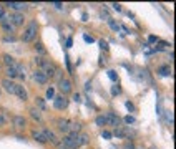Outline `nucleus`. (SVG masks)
<instances>
[{"label": "nucleus", "instance_id": "a211bd4d", "mask_svg": "<svg viewBox=\"0 0 176 149\" xmlns=\"http://www.w3.org/2000/svg\"><path fill=\"white\" fill-rule=\"evenodd\" d=\"M158 73L161 75V76H169L171 75V68H169V66H160V70H158Z\"/></svg>", "mask_w": 176, "mask_h": 149}, {"label": "nucleus", "instance_id": "20e7f679", "mask_svg": "<svg viewBox=\"0 0 176 149\" xmlns=\"http://www.w3.org/2000/svg\"><path fill=\"white\" fill-rule=\"evenodd\" d=\"M23 22H25V18H23V13H12L10 15V23H12V27H22L23 25Z\"/></svg>", "mask_w": 176, "mask_h": 149}, {"label": "nucleus", "instance_id": "a19ab883", "mask_svg": "<svg viewBox=\"0 0 176 149\" xmlns=\"http://www.w3.org/2000/svg\"><path fill=\"white\" fill-rule=\"evenodd\" d=\"M113 8H115L116 12H120L121 10V5H120V3H113Z\"/></svg>", "mask_w": 176, "mask_h": 149}, {"label": "nucleus", "instance_id": "4468645a", "mask_svg": "<svg viewBox=\"0 0 176 149\" xmlns=\"http://www.w3.org/2000/svg\"><path fill=\"white\" fill-rule=\"evenodd\" d=\"M43 136H45V139H47V141H52L53 144H57L58 142V139H57V136H55V134H53L52 131H50V129H43Z\"/></svg>", "mask_w": 176, "mask_h": 149}, {"label": "nucleus", "instance_id": "aec40b11", "mask_svg": "<svg viewBox=\"0 0 176 149\" xmlns=\"http://www.w3.org/2000/svg\"><path fill=\"white\" fill-rule=\"evenodd\" d=\"M95 121H96V124H98V126H101V128H103L105 124H106V119H105V116H103V114L96 116V119H95Z\"/></svg>", "mask_w": 176, "mask_h": 149}, {"label": "nucleus", "instance_id": "473e14b6", "mask_svg": "<svg viewBox=\"0 0 176 149\" xmlns=\"http://www.w3.org/2000/svg\"><path fill=\"white\" fill-rule=\"evenodd\" d=\"M125 123H126V124H133V123H135V118H133V116H126V118H125Z\"/></svg>", "mask_w": 176, "mask_h": 149}, {"label": "nucleus", "instance_id": "a878e982", "mask_svg": "<svg viewBox=\"0 0 176 149\" xmlns=\"http://www.w3.org/2000/svg\"><path fill=\"white\" fill-rule=\"evenodd\" d=\"M2 28L5 30L7 33H10L12 30H13V27H12V23L10 22H5V23H2Z\"/></svg>", "mask_w": 176, "mask_h": 149}, {"label": "nucleus", "instance_id": "2eb2a0df", "mask_svg": "<svg viewBox=\"0 0 176 149\" xmlns=\"http://www.w3.org/2000/svg\"><path fill=\"white\" fill-rule=\"evenodd\" d=\"M13 124H15L17 128L23 129V128H25V124H27V121H25V118H23V116H15V118H13Z\"/></svg>", "mask_w": 176, "mask_h": 149}, {"label": "nucleus", "instance_id": "b1692460", "mask_svg": "<svg viewBox=\"0 0 176 149\" xmlns=\"http://www.w3.org/2000/svg\"><path fill=\"white\" fill-rule=\"evenodd\" d=\"M47 98H48V99H53V98H55V88H53V86H50V88L47 90Z\"/></svg>", "mask_w": 176, "mask_h": 149}, {"label": "nucleus", "instance_id": "ddd939ff", "mask_svg": "<svg viewBox=\"0 0 176 149\" xmlns=\"http://www.w3.org/2000/svg\"><path fill=\"white\" fill-rule=\"evenodd\" d=\"M88 142H90L88 134H76V144H78V147L85 146V144H88Z\"/></svg>", "mask_w": 176, "mask_h": 149}, {"label": "nucleus", "instance_id": "bb28decb", "mask_svg": "<svg viewBox=\"0 0 176 149\" xmlns=\"http://www.w3.org/2000/svg\"><path fill=\"white\" fill-rule=\"evenodd\" d=\"M7 78H8V80L17 78V73H15V71H13L12 68H7Z\"/></svg>", "mask_w": 176, "mask_h": 149}, {"label": "nucleus", "instance_id": "9d476101", "mask_svg": "<svg viewBox=\"0 0 176 149\" xmlns=\"http://www.w3.org/2000/svg\"><path fill=\"white\" fill-rule=\"evenodd\" d=\"M57 124H58V129L62 133H70V121L68 119H57Z\"/></svg>", "mask_w": 176, "mask_h": 149}, {"label": "nucleus", "instance_id": "7c9ffc66", "mask_svg": "<svg viewBox=\"0 0 176 149\" xmlns=\"http://www.w3.org/2000/svg\"><path fill=\"white\" fill-rule=\"evenodd\" d=\"M35 48L38 50V53H40V55H45V50H43V45H42V43H38V45H35Z\"/></svg>", "mask_w": 176, "mask_h": 149}, {"label": "nucleus", "instance_id": "9b49d317", "mask_svg": "<svg viewBox=\"0 0 176 149\" xmlns=\"http://www.w3.org/2000/svg\"><path fill=\"white\" fill-rule=\"evenodd\" d=\"M33 80H35V81H37L38 85H45L48 78H47V76H45V73H43L42 70H37L35 73H33Z\"/></svg>", "mask_w": 176, "mask_h": 149}, {"label": "nucleus", "instance_id": "58836bf2", "mask_svg": "<svg viewBox=\"0 0 176 149\" xmlns=\"http://www.w3.org/2000/svg\"><path fill=\"white\" fill-rule=\"evenodd\" d=\"M53 7H55L57 10H62V3L60 2H55V3H53Z\"/></svg>", "mask_w": 176, "mask_h": 149}, {"label": "nucleus", "instance_id": "6e6552de", "mask_svg": "<svg viewBox=\"0 0 176 149\" xmlns=\"http://www.w3.org/2000/svg\"><path fill=\"white\" fill-rule=\"evenodd\" d=\"M5 7H10L12 10H15V12H18V13H22L23 10H27V3H22V2H8V3H5Z\"/></svg>", "mask_w": 176, "mask_h": 149}, {"label": "nucleus", "instance_id": "6ab92c4d", "mask_svg": "<svg viewBox=\"0 0 176 149\" xmlns=\"http://www.w3.org/2000/svg\"><path fill=\"white\" fill-rule=\"evenodd\" d=\"M30 114H32L33 119H37V121H42V114H40V111H38L37 108H32V109H30Z\"/></svg>", "mask_w": 176, "mask_h": 149}, {"label": "nucleus", "instance_id": "c756f323", "mask_svg": "<svg viewBox=\"0 0 176 149\" xmlns=\"http://www.w3.org/2000/svg\"><path fill=\"white\" fill-rule=\"evenodd\" d=\"M37 104H38V108H40V109H45V101H43L42 98H37Z\"/></svg>", "mask_w": 176, "mask_h": 149}, {"label": "nucleus", "instance_id": "f8f14e48", "mask_svg": "<svg viewBox=\"0 0 176 149\" xmlns=\"http://www.w3.org/2000/svg\"><path fill=\"white\" fill-rule=\"evenodd\" d=\"M15 96H18V98H20L22 101H27V99H28V93H27V90L23 88L22 85H17V90H15Z\"/></svg>", "mask_w": 176, "mask_h": 149}, {"label": "nucleus", "instance_id": "412c9836", "mask_svg": "<svg viewBox=\"0 0 176 149\" xmlns=\"http://www.w3.org/2000/svg\"><path fill=\"white\" fill-rule=\"evenodd\" d=\"M113 134L116 138H126V131H125V129H120V128H116Z\"/></svg>", "mask_w": 176, "mask_h": 149}, {"label": "nucleus", "instance_id": "37998d69", "mask_svg": "<svg viewBox=\"0 0 176 149\" xmlns=\"http://www.w3.org/2000/svg\"><path fill=\"white\" fill-rule=\"evenodd\" d=\"M148 42L150 43H155V42H158V38H156V37H148Z\"/></svg>", "mask_w": 176, "mask_h": 149}, {"label": "nucleus", "instance_id": "a18cd8bd", "mask_svg": "<svg viewBox=\"0 0 176 149\" xmlns=\"http://www.w3.org/2000/svg\"><path fill=\"white\" fill-rule=\"evenodd\" d=\"M3 123H5V119H3L2 116H0V126H3Z\"/></svg>", "mask_w": 176, "mask_h": 149}, {"label": "nucleus", "instance_id": "f03ea898", "mask_svg": "<svg viewBox=\"0 0 176 149\" xmlns=\"http://www.w3.org/2000/svg\"><path fill=\"white\" fill-rule=\"evenodd\" d=\"M40 68H42V71H43V73H45V76H47V78H48V76H53V75H57V65L55 63H52V61H45V60H43V63H42V66H40Z\"/></svg>", "mask_w": 176, "mask_h": 149}, {"label": "nucleus", "instance_id": "ea45409f", "mask_svg": "<svg viewBox=\"0 0 176 149\" xmlns=\"http://www.w3.org/2000/svg\"><path fill=\"white\" fill-rule=\"evenodd\" d=\"M126 108H128L130 111H133V109H135V106H133V104H131L130 101H126Z\"/></svg>", "mask_w": 176, "mask_h": 149}, {"label": "nucleus", "instance_id": "0eeeda50", "mask_svg": "<svg viewBox=\"0 0 176 149\" xmlns=\"http://www.w3.org/2000/svg\"><path fill=\"white\" fill-rule=\"evenodd\" d=\"M53 104H55L57 109H65L68 106V99L65 96H55V98H53Z\"/></svg>", "mask_w": 176, "mask_h": 149}, {"label": "nucleus", "instance_id": "e433bc0d", "mask_svg": "<svg viewBox=\"0 0 176 149\" xmlns=\"http://www.w3.org/2000/svg\"><path fill=\"white\" fill-rule=\"evenodd\" d=\"M5 42H15V37H12V35H7L5 38H3Z\"/></svg>", "mask_w": 176, "mask_h": 149}, {"label": "nucleus", "instance_id": "cd10ccee", "mask_svg": "<svg viewBox=\"0 0 176 149\" xmlns=\"http://www.w3.org/2000/svg\"><path fill=\"white\" fill-rule=\"evenodd\" d=\"M108 78H110L111 81H118V75H116L113 70H110V71H108Z\"/></svg>", "mask_w": 176, "mask_h": 149}, {"label": "nucleus", "instance_id": "1a4fd4ad", "mask_svg": "<svg viewBox=\"0 0 176 149\" xmlns=\"http://www.w3.org/2000/svg\"><path fill=\"white\" fill-rule=\"evenodd\" d=\"M58 88H60V91H62L63 94L70 93V91H72V83H70V80L62 78L60 81H58Z\"/></svg>", "mask_w": 176, "mask_h": 149}, {"label": "nucleus", "instance_id": "79ce46f5", "mask_svg": "<svg viewBox=\"0 0 176 149\" xmlns=\"http://www.w3.org/2000/svg\"><path fill=\"white\" fill-rule=\"evenodd\" d=\"M73 45V40H72V38H67V48H70Z\"/></svg>", "mask_w": 176, "mask_h": 149}, {"label": "nucleus", "instance_id": "39448f33", "mask_svg": "<svg viewBox=\"0 0 176 149\" xmlns=\"http://www.w3.org/2000/svg\"><path fill=\"white\" fill-rule=\"evenodd\" d=\"M105 119H106V124H110V126H115V128L120 126V118L116 116L113 111H108V113H106Z\"/></svg>", "mask_w": 176, "mask_h": 149}, {"label": "nucleus", "instance_id": "f3484780", "mask_svg": "<svg viewBox=\"0 0 176 149\" xmlns=\"http://www.w3.org/2000/svg\"><path fill=\"white\" fill-rule=\"evenodd\" d=\"M2 58H3V63L7 65V68H10V66H12L13 63H15V60H13V56H10V55H7V53L3 55Z\"/></svg>", "mask_w": 176, "mask_h": 149}, {"label": "nucleus", "instance_id": "72a5a7b5", "mask_svg": "<svg viewBox=\"0 0 176 149\" xmlns=\"http://www.w3.org/2000/svg\"><path fill=\"white\" fill-rule=\"evenodd\" d=\"M83 38H85V42H88V43H93L95 42V38L90 37V35H83Z\"/></svg>", "mask_w": 176, "mask_h": 149}, {"label": "nucleus", "instance_id": "c9c22d12", "mask_svg": "<svg viewBox=\"0 0 176 149\" xmlns=\"http://www.w3.org/2000/svg\"><path fill=\"white\" fill-rule=\"evenodd\" d=\"M166 119H168V123H169V126H171V124H173V113H168V116H166Z\"/></svg>", "mask_w": 176, "mask_h": 149}, {"label": "nucleus", "instance_id": "423d86ee", "mask_svg": "<svg viewBox=\"0 0 176 149\" xmlns=\"http://www.w3.org/2000/svg\"><path fill=\"white\" fill-rule=\"evenodd\" d=\"M2 86H3V90H5L7 93H10V94H15V90H17V83H13L12 80L5 78V80L2 81Z\"/></svg>", "mask_w": 176, "mask_h": 149}, {"label": "nucleus", "instance_id": "c85d7f7f", "mask_svg": "<svg viewBox=\"0 0 176 149\" xmlns=\"http://www.w3.org/2000/svg\"><path fill=\"white\" fill-rule=\"evenodd\" d=\"M120 93H121V88H120L118 85H115L113 88H111V94H113V96H116V94H120Z\"/></svg>", "mask_w": 176, "mask_h": 149}, {"label": "nucleus", "instance_id": "dca6fc26", "mask_svg": "<svg viewBox=\"0 0 176 149\" xmlns=\"http://www.w3.org/2000/svg\"><path fill=\"white\" fill-rule=\"evenodd\" d=\"M32 136H33V139H35V141L42 142V144H45V142H47V139H45V136H43V133H42V131H33V133H32Z\"/></svg>", "mask_w": 176, "mask_h": 149}, {"label": "nucleus", "instance_id": "5701e85b", "mask_svg": "<svg viewBox=\"0 0 176 149\" xmlns=\"http://www.w3.org/2000/svg\"><path fill=\"white\" fill-rule=\"evenodd\" d=\"M108 25H110L111 30H115V32H118V30H120V25H118V23H116L115 20H111V18L108 20Z\"/></svg>", "mask_w": 176, "mask_h": 149}, {"label": "nucleus", "instance_id": "393cba45", "mask_svg": "<svg viewBox=\"0 0 176 149\" xmlns=\"http://www.w3.org/2000/svg\"><path fill=\"white\" fill-rule=\"evenodd\" d=\"M166 46H168V43H164V42H160L158 45L155 46V51H161V50H166Z\"/></svg>", "mask_w": 176, "mask_h": 149}, {"label": "nucleus", "instance_id": "4c0bfd02", "mask_svg": "<svg viewBox=\"0 0 176 149\" xmlns=\"http://www.w3.org/2000/svg\"><path fill=\"white\" fill-rule=\"evenodd\" d=\"M73 101H76V103H80V101H81V99H80V94H78V93L73 94Z\"/></svg>", "mask_w": 176, "mask_h": 149}, {"label": "nucleus", "instance_id": "f704fd0d", "mask_svg": "<svg viewBox=\"0 0 176 149\" xmlns=\"http://www.w3.org/2000/svg\"><path fill=\"white\" fill-rule=\"evenodd\" d=\"M100 46H101V50H105V51L108 50V43H106V42H103V40L100 42Z\"/></svg>", "mask_w": 176, "mask_h": 149}, {"label": "nucleus", "instance_id": "2f4dec72", "mask_svg": "<svg viewBox=\"0 0 176 149\" xmlns=\"http://www.w3.org/2000/svg\"><path fill=\"white\" fill-rule=\"evenodd\" d=\"M101 136H103L105 139H111V136H113V134H111L110 131H101Z\"/></svg>", "mask_w": 176, "mask_h": 149}, {"label": "nucleus", "instance_id": "49530a36", "mask_svg": "<svg viewBox=\"0 0 176 149\" xmlns=\"http://www.w3.org/2000/svg\"><path fill=\"white\" fill-rule=\"evenodd\" d=\"M62 149H67V147H62Z\"/></svg>", "mask_w": 176, "mask_h": 149}, {"label": "nucleus", "instance_id": "c03bdc74", "mask_svg": "<svg viewBox=\"0 0 176 149\" xmlns=\"http://www.w3.org/2000/svg\"><path fill=\"white\" fill-rule=\"evenodd\" d=\"M91 88V83H90V81H88V83H86V86H85V90L88 91V90H90Z\"/></svg>", "mask_w": 176, "mask_h": 149}, {"label": "nucleus", "instance_id": "f257e3e1", "mask_svg": "<svg viewBox=\"0 0 176 149\" xmlns=\"http://www.w3.org/2000/svg\"><path fill=\"white\" fill-rule=\"evenodd\" d=\"M37 30H38L37 20H30L28 27L25 28V32L22 33V42H25V43L33 42V40H35V37H37Z\"/></svg>", "mask_w": 176, "mask_h": 149}, {"label": "nucleus", "instance_id": "7ed1b4c3", "mask_svg": "<svg viewBox=\"0 0 176 149\" xmlns=\"http://www.w3.org/2000/svg\"><path fill=\"white\" fill-rule=\"evenodd\" d=\"M63 147L67 149H76L78 144H76V134H68V136L63 138Z\"/></svg>", "mask_w": 176, "mask_h": 149}, {"label": "nucleus", "instance_id": "4be33fe9", "mask_svg": "<svg viewBox=\"0 0 176 149\" xmlns=\"http://www.w3.org/2000/svg\"><path fill=\"white\" fill-rule=\"evenodd\" d=\"M70 131H72V134H76L78 131H80V124L78 123H70Z\"/></svg>", "mask_w": 176, "mask_h": 149}]
</instances>
